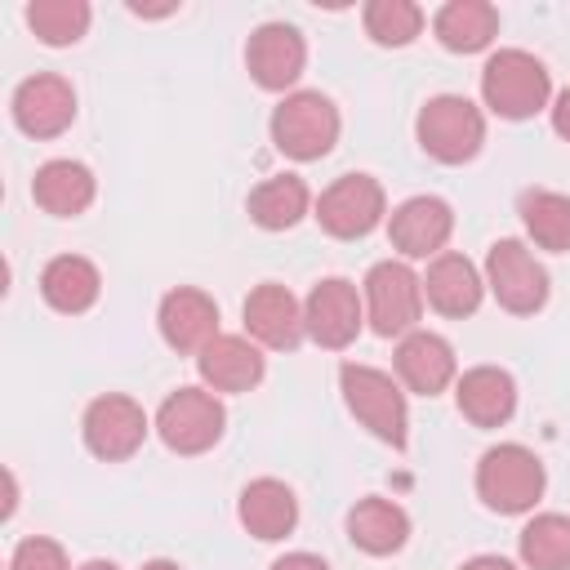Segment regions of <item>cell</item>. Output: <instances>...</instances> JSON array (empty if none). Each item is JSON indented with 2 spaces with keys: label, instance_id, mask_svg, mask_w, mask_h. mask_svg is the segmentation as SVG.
Masks as SVG:
<instances>
[{
  "label": "cell",
  "instance_id": "cell-3",
  "mask_svg": "<svg viewBox=\"0 0 570 570\" xmlns=\"http://www.w3.org/2000/svg\"><path fill=\"white\" fill-rule=\"evenodd\" d=\"M338 138V111L325 94L298 89L272 111V142L294 160H316Z\"/></svg>",
  "mask_w": 570,
  "mask_h": 570
},
{
  "label": "cell",
  "instance_id": "cell-17",
  "mask_svg": "<svg viewBox=\"0 0 570 570\" xmlns=\"http://www.w3.org/2000/svg\"><path fill=\"white\" fill-rule=\"evenodd\" d=\"M196 370H200V379H205L214 392H245V387H254V383L263 379V356H258V347H254L249 338H240V334H218V338H209V343L200 347Z\"/></svg>",
  "mask_w": 570,
  "mask_h": 570
},
{
  "label": "cell",
  "instance_id": "cell-23",
  "mask_svg": "<svg viewBox=\"0 0 570 570\" xmlns=\"http://www.w3.org/2000/svg\"><path fill=\"white\" fill-rule=\"evenodd\" d=\"M31 196H36V205L45 214L71 218V214L89 209V200H94V174L80 160H49V165L36 169Z\"/></svg>",
  "mask_w": 570,
  "mask_h": 570
},
{
  "label": "cell",
  "instance_id": "cell-32",
  "mask_svg": "<svg viewBox=\"0 0 570 570\" xmlns=\"http://www.w3.org/2000/svg\"><path fill=\"white\" fill-rule=\"evenodd\" d=\"M272 570H330V566L312 552H285L281 561H272Z\"/></svg>",
  "mask_w": 570,
  "mask_h": 570
},
{
  "label": "cell",
  "instance_id": "cell-30",
  "mask_svg": "<svg viewBox=\"0 0 570 570\" xmlns=\"http://www.w3.org/2000/svg\"><path fill=\"white\" fill-rule=\"evenodd\" d=\"M423 27V9L410 0H370L365 4V31L379 45H410Z\"/></svg>",
  "mask_w": 570,
  "mask_h": 570
},
{
  "label": "cell",
  "instance_id": "cell-36",
  "mask_svg": "<svg viewBox=\"0 0 570 570\" xmlns=\"http://www.w3.org/2000/svg\"><path fill=\"white\" fill-rule=\"evenodd\" d=\"M80 570H116V566H111V561H85Z\"/></svg>",
  "mask_w": 570,
  "mask_h": 570
},
{
  "label": "cell",
  "instance_id": "cell-7",
  "mask_svg": "<svg viewBox=\"0 0 570 570\" xmlns=\"http://www.w3.org/2000/svg\"><path fill=\"white\" fill-rule=\"evenodd\" d=\"M365 312L374 334H410L419 312H423V281L405 263H374L365 276Z\"/></svg>",
  "mask_w": 570,
  "mask_h": 570
},
{
  "label": "cell",
  "instance_id": "cell-13",
  "mask_svg": "<svg viewBox=\"0 0 570 570\" xmlns=\"http://www.w3.org/2000/svg\"><path fill=\"white\" fill-rule=\"evenodd\" d=\"M76 116V94L62 76H31L13 94V120L31 138H53L71 125Z\"/></svg>",
  "mask_w": 570,
  "mask_h": 570
},
{
  "label": "cell",
  "instance_id": "cell-35",
  "mask_svg": "<svg viewBox=\"0 0 570 570\" xmlns=\"http://www.w3.org/2000/svg\"><path fill=\"white\" fill-rule=\"evenodd\" d=\"M142 570H178V566H174V561H147Z\"/></svg>",
  "mask_w": 570,
  "mask_h": 570
},
{
  "label": "cell",
  "instance_id": "cell-25",
  "mask_svg": "<svg viewBox=\"0 0 570 570\" xmlns=\"http://www.w3.org/2000/svg\"><path fill=\"white\" fill-rule=\"evenodd\" d=\"M98 267L89 263V258H80V254H62V258H53L45 272H40V294H45V303L49 307H58V312H85V307H94V298H98Z\"/></svg>",
  "mask_w": 570,
  "mask_h": 570
},
{
  "label": "cell",
  "instance_id": "cell-12",
  "mask_svg": "<svg viewBox=\"0 0 570 570\" xmlns=\"http://www.w3.org/2000/svg\"><path fill=\"white\" fill-rule=\"evenodd\" d=\"M245 62H249V76L263 89H285L303 76L307 45L289 22H263L245 45Z\"/></svg>",
  "mask_w": 570,
  "mask_h": 570
},
{
  "label": "cell",
  "instance_id": "cell-4",
  "mask_svg": "<svg viewBox=\"0 0 570 570\" xmlns=\"http://www.w3.org/2000/svg\"><path fill=\"white\" fill-rule=\"evenodd\" d=\"M343 401L347 410L387 445H405V396L392 383V374L374 370V365H343L338 374Z\"/></svg>",
  "mask_w": 570,
  "mask_h": 570
},
{
  "label": "cell",
  "instance_id": "cell-29",
  "mask_svg": "<svg viewBox=\"0 0 570 570\" xmlns=\"http://www.w3.org/2000/svg\"><path fill=\"white\" fill-rule=\"evenodd\" d=\"M27 22L45 45H76L89 27L85 0H36L27 4Z\"/></svg>",
  "mask_w": 570,
  "mask_h": 570
},
{
  "label": "cell",
  "instance_id": "cell-26",
  "mask_svg": "<svg viewBox=\"0 0 570 570\" xmlns=\"http://www.w3.org/2000/svg\"><path fill=\"white\" fill-rule=\"evenodd\" d=\"M307 214V183L294 178V174H281V178H267L249 191V218L267 232H285L294 227L298 218Z\"/></svg>",
  "mask_w": 570,
  "mask_h": 570
},
{
  "label": "cell",
  "instance_id": "cell-21",
  "mask_svg": "<svg viewBox=\"0 0 570 570\" xmlns=\"http://www.w3.org/2000/svg\"><path fill=\"white\" fill-rule=\"evenodd\" d=\"M423 294L441 316H468L481 303V276L463 254H436L423 276Z\"/></svg>",
  "mask_w": 570,
  "mask_h": 570
},
{
  "label": "cell",
  "instance_id": "cell-5",
  "mask_svg": "<svg viewBox=\"0 0 570 570\" xmlns=\"http://www.w3.org/2000/svg\"><path fill=\"white\" fill-rule=\"evenodd\" d=\"M419 142H423L428 156H436L445 165H459V160H472L481 151L485 120L468 98L441 94L419 111Z\"/></svg>",
  "mask_w": 570,
  "mask_h": 570
},
{
  "label": "cell",
  "instance_id": "cell-15",
  "mask_svg": "<svg viewBox=\"0 0 570 570\" xmlns=\"http://www.w3.org/2000/svg\"><path fill=\"white\" fill-rule=\"evenodd\" d=\"M160 334L169 347L178 352H200L209 338H218V307L209 294L191 289V285H178L160 298Z\"/></svg>",
  "mask_w": 570,
  "mask_h": 570
},
{
  "label": "cell",
  "instance_id": "cell-24",
  "mask_svg": "<svg viewBox=\"0 0 570 570\" xmlns=\"http://www.w3.org/2000/svg\"><path fill=\"white\" fill-rule=\"evenodd\" d=\"M410 534V517L392 503V499H361L352 512H347V539L370 552V557H387L405 543Z\"/></svg>",
  "mask_w": 570,
  "mask_h": 570
},
{
  "label": "cell",
  "instance_id": "cell-14",
  "mask_svg": "<svg viewBox=\"0 0 570 570\" xmlns=\"http://www.w3.org/2000/svg\"><path fill=\"white\" fill-rule=\"evenodd\" d=\"M450 227H454V214L441 196H410L405 205L392 209L387 236L405 258H428L450 240Z\"/></svg>",
  "mask_w": 570,
  "mask_h": 570
},
{
  "label": "cell",
  "instance_id": "cell-1",
  "mask_svg": "<svg viewBox=\"0 0 570 570\" xmlns=\"http://www.w3.org/2000/svg\"><path fill=\"white\" fill-rule=\"evenodd\" d=\"M548 89H552L548 85V67L525 49H499L481 71L485 107L508 116V120L534 116L548 102Z\"/></svg>",
  "mask_w": 570,
  "mask_h": 570
},
{
  "label": "cell",
  "instance_id": "cell-34",
  "mask_svg": "<svg viewBox=\"0 0 570 570\" xmlns=\"http://www.w3.org/2000/svg\"><path fill=\"white\" fill-rule=\"evenodd\" d=\"M459 570H517L512 561H503V557H472L468 566H459Z\"/></svg>",
  "mask_w": 570,
  "mask_h": 570
},
{
  "label": "cell",
  "instance_id": "cell-19",
  "mask_svg": "<svg viewBox=\"0 0 570 570\" xmlns=\"http://www.w3.org/2000/svg\"><path fill=\"white\" fill-rule=\"evenodd\" d=\"M298 521V499L285 481L276 476H258L240 490V525L254 534V539H285Z\"/></svg>",
  "mask_w": 570,
  "mask_h": 570
},
{
  "label": "cell",
  "instance_id": "cell-28",
  "mask_svg": "<svg viewBox=\"0 0 570 570\" xmlns=\"http://www.w3.org/2000/svg\"><path fill=\"white\" fill-rule=\"evenodd\" d=\"M521 561L530 570H570V517L543 512L521 530Z\"/></svg>",
  "mask_w": 570,
  "mask_h": 570
},
{
  "label": "cell",
  "instance_id": "cell-8",
  "mask_svg": "<svg viewBox=\"0 0 570 570\" xmlns=\"http://www.w3.org/2000/svg\"><path fill=\"white\" fill-rule=\"evenodd\" d=\"M223 405L214 392H200V387H178L165 396L160 414H156V432L169 450L178 454H200L209 450L218 436H223Z\"/></svg>",
  "mask_w": 570,
  "mask_h": 570
},
{
  "label": "cell",
  "instance_id": "cell-16",
  "mask_svg": "<svg viewBox=\"0 0 570 570\" xmlns=\"http://www.w3.org/2000/svg\"><path fill=\"white\" fill-rule=\"evenodd\" d=\"M245 330H249L258 343H267V347H294L307 325H303L298 298H294L285 285L267 281V285H258V289L245 298Z\"/></svg>",
  "mask_w": 570,
  "mask_h": 570
},
{
  "label": "cell",
  "instance_id": "cell-27",
  "mask_svg": "<svg viewBox=\"0 0 570 570\" xmlns=\"http://www.w3.org/2000/svg\"><path fill=\"white\" fill-rule=\"evenodd\" d=\"M521 223L534 245L543 249H570V196L561 191H525L521 196Z\"/></svg>",
  "mask_w": 570,
  "mask_h": 570
},
{
  "label": "cell",
  "instance_id": "cell-33",
  "mask_svg": "<svg viewBox=\"0 0 570 570\" xmlns=\"http://www.w3.org/2000/svg\"><path fill=\"white\" fill-rule=\"evenodd\" d=\"M552 129L570 142V89H561V98H557V107H552Z\"/></svg>",
  "mask_w": 570,
  "mask_h": 570
},
{
  "label": "cell",
  "instance_id": "cell-11",
  "mask_svg": "<svg viewBox=\"0 0 570 570\" xmlns=\"http://www.w3.org/2000/svg\"><path fill=\"white\" fill-rule=\"evenodd\" d=\"M303 325L321 347H347L361 330V298L356 285L343 276L316 281L307 303H303Z\"/></svg>",
  "mask_w": 570,
  "mask_h": 570
},
{
  "label": "cell",
  "instance_id": "cell-18",
  "mask_svg": "<svg viewBox=\"0 0 570 570\" xmlns=\"http://www.w3.org/2000/svg\"><path fill=\"white\" fill-rule=\"evenodd\" d=\"M396 374L410 392L419 396H436L450 379H454V347L441 338V334H428V330H414L401 338L396 347Z\"/></svg>",
  "mask_w": 570,
  "mask_h": 570
},
{
  "label": "cell",
  "instance_id": "cell-20",
  "mask_svg": "<svg viewBox=\"0 0 570 570\" xmlns=\"http://www.w3.org/2000/svg\"><path fill=\"white\" fill-rule=\"evenodd\" d=\"M459 410L463 419H472L476 428H499L512 419L517 410V387H512V374L499 370V365H476L459 379Z\"/></svg>",
  "mask_w": 570,
  "mask_h": 570
},
{
  "label": "cell",
  "instance_id": "cell-10",
  "mask_svg": "<svg viewBox=\"0 0 570 570\" xmlns=\"http://www.w3.org/2000/svg\"><path fill=\"white\" fill-rule=\"evenodd\" d=\"M147 436V414L138 401L129 396H98L89 410H85V445L98 454V459H129Z\"/></svg>",
  "mask_w": 570,
  "mask_h": 570
},
{
  "label": "cell",
  "instance_id": "cell-2",
  "mask_svg": "<svg viewBox=\"0 0 570 570\" xmlns=\"http://www.w3.org/2000/svg\"><path fill=\"white\" fill-rule=\"evenodd\" d=\"M476 494L494 512H530L543 494V463L525 445H494L476 463Z\"/></svg>",
  "mask_w": 570,
  "mask_h": 570
},
{
  "label": "cell",
  "instance_id": "cell-31",
  "mask_svg": "<svg viewBox=\"0 0 570 570\" xmlns=\"http://www.w3.org/2000/svg\"><path fill=\"white\" fill-rule=\"evenodd\" d=\"M9 570H71V566L53 539H22L9 557Z\"/></svg>",
  "mask_w": 570,
  "mask_h": 570
},
{
  "label": "cell",
  "instance_id": "cell-9",
  "mask_svg": "<svg viewBox=\"0 0 570 570\" xmlns=\"http://www.w3.org/2000/svg\"><path fill=\"white\" fill-rule=\"evenodd\" d=\"M316 218L330 236H365L379 218H383V187L370 174H343L338 183H330L316 200Z\"/></svg>",
  "mask_w": 570,
  "mask_h": 570
},
{
  "label": "cell",
  "instance_id": "cell-6",
  "mask_svg": "<svg viewBox=\"0 0 570 570\" xmlns=\"http://www.w3.org/2000/svg\"><path fill=\"white\" fill-rule=\"evenodd\" d=\"M485 285L499 298V307L530 316L548 298V272L521 240H494L485 254Z\"/></svg>",
  "mask_w": 570,
  "mask_h": 570
},
{
  "label": "cell",
  "instance_id": "cell-22",
  "mask_svg": "<svg viewBox=\"0 0 570 570\" xmlns=\"http://www.w3.org/2000/svg\"><path fill=\"white\" fill-rule=\"evenodd\" d=\"M432 31H436V40H441L445 49H454V53H476V49H485V45L494 40V31H499V9L485 4V0H450V4L436 9Z\"/></svg>",
  "mask_w": 570,
  "mask_h": 570
}]
</instances>
